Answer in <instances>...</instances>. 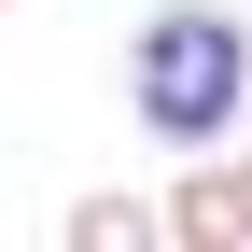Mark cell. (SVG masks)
I'll list each match as a JSON object with an SVG mask.
<instances>
[{
  "label": "cell",
  "mask_w": 252,
  "mask_h": 252,
  "mask_svg": "<svg viewBox=\"0 0 252 252\" xmlns=\"http://www.w3.org/2000/svg\"><path fill=\"white\" fill-rule=\"evenodd\" d=\"M126 126L168 154H224L252 140V14L224 0H154L126 28Z\"/></svg>",
  "instance_id": "6da1fadb"
},
{
  "label": "cell",
  "mask_w": 252,
  "mask_h": 252,
  "mask_svg": "<svg viewBox=\"0 0 252 252\" xmlns=\"http://www.w3.org/2000/svg\"><path fill=\"white\" fill-rule=\"evenodd\" d=\"M168 238H182V252H252V196H238V140H224V154H182V182H168Z\"/></svg>",
  "instance_id": "7a4b0ae2"
},
{
  "label": "cell",
  "mask_w": 252,
  "mask_h": 252,
  "mask_svg": "<svg viewBox=\"0 0 252 252\" xmlns=\"http://www.w3.org/2000/svg\"><path fill=\"white\" fill-rule=\"evenodd\" d=\"M56 238H70V252H154V238H168V196H126V182H84V196L56 210Z\"/></svg>",
  "instance_id": "3957f363"
},
{
  "label": "cell",
  "mask_w": 252,
  "mask_h": 252,
  "mask_svg": "<svg viewBox=\"0 0 252 252\" xmlns=\"http://www.w3.org/2000/svg\"><path fill=\"white\" fill-rule=\"evenodd\" d=\"M238 196H252V140H238Z\"/></svg>",
  "instance_id": "277c9868"
},
{
  "label": "cell",
  "mask_w": 252,
  "mask_h": 252,
  "mask_svg": "<svg viewBox=\"0 0 252 252\" xmlns=\"http://www.w3.org/2000/svg\"><path fill=\"white\" fill-rule=\"evenodd\" d=\"M0 14H14V0H0Z\"/></svg>",
  "instance_id": "5b68a950"
}]
</instances>
